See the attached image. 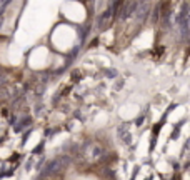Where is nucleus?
Masks as SVG:
<instances>
[{
  "label": "nucleus",
  "mask_w": 190,
  "mask_h": 180,
  "mask_svg": "<svg viewBox=\"0 0 190 180\" xmlns=\"http://www.w3.org/2000/svg\"><path fill=\"white\" fill-rule=\"evenodd\" d=\"M147 180H152V179H147Z\"/></svg>",
  "instance_id": "2"
},
{
  "label": "nucleus",
  "mask_w": 190,
  "mask_h": 180,
  "mask_svg": "<svg viewBox=\"0 0 190 180\" xmlns=\"http://www.w3.org/2000/svg\"><path fill=\"white\" fill-rule=\"evenodd\" d=\"M143 122V117H140V118H138V120H135V123H137V125H140V123Z\"/></svg>",
  "instance_id": "1"
}]
</instances>
